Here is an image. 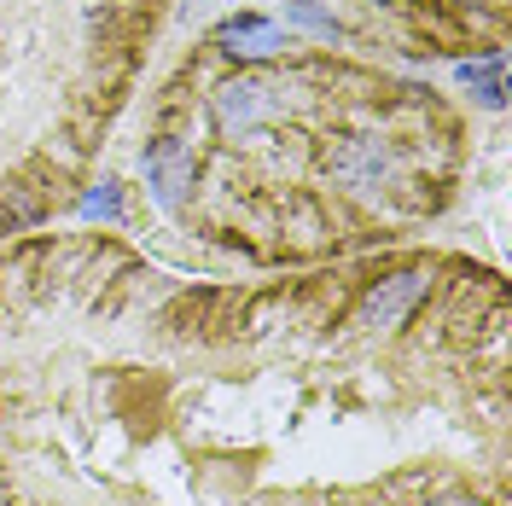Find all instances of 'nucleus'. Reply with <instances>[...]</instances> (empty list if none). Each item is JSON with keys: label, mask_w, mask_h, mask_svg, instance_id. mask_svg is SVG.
Wrapping results in <instances>:
<instances>
[{"label": "nucleus", "mask_w": 512, "mask_h": 506, "mask_svg": "<svg viewBox=\"0 0 512 506\" xmlns=\"http://www.w3.org/2000/svg\"><path fill=\"white\" fill-rule=\"evenodd\" d=\"M286 82L280 76H268V70H256V64H239L233 76H222L216 88H210V128L222 134V140H251L256 128H268L280 111H286Z\"/></svg>", "instance_id": "1"}, {"label": "nucleus", "mask_w": 512, "mask_h": 506, "mask_svg": "<svg viewBox=\"0 0 512 506\" xmlns=\"http://www.w3.org/2000/svg\"><path fill=\"white\" fill-rule=\"evenodd\" d=\"M396 169H402V158L379 134H344L326 146V181L350 198H379L384 187H396Z\"/></svg>", "instance_id": "2"}, {"label": "nucleus", "mask_w": 512, "mask_h": 506, "mask_svg": "<svg viewBox=\"0 0 512 506\" xmlns=\"http://www.w3.org/2000/svg\"><path fill=\"white\" fill-rule=\"evenodd\" d=\"M425 297H431V274H425V268L379 274V280L361 291V303H355V326H361V332H402Z\"/></svg>", "instance_id": "3"}, {"label": "nucleus", "mask_w": 512, "mask_h": 506, "mask_svg": "<svg viewBox=\"0 0 512 506\" xmlns=\"http://www.w3.org/2000/svg\"><path fill=\"white\" fill-rule=\"evenodd\" d=\"M140 169H146V192H152V204H158L163 216H181L187 198H192V181H198V158H192L187 140L158 134V140L140 152Z\"/></svg>", "instance_id": "4"}, {"label": "nucleus", "mask_w": 512, "mask_h": 506, "mask_svg": "<svg viewBox=\"0 0 512 506\" xmlns=\"http://www.w3.org/2000/svg\"><path fill=\"white\" fill-rule=\"evenodd\" d=\"M216 47L233 64H268L286 53V30L274 18H262V12H233V18L216 24Z\"/></svg>", "instance_id": "5"}, {"label": "nucleus", "mask_w": 512, "mask_h": 506, "mask_svg": "<svg viewBox=\"0 0 512 506\" xmlns=\"http://www.w3.org/2000/svg\"><path fill=\"white\" fill-rule=\"evenodd\" d=\"M454 82L478 99L483 111H501V105H507V59H501V53L460 59V64H454Z\"/></svg>", "instance_id": "6"}, {"label": "nucleus", "mask_w": 512, "mask_h": 506, "mask_svg": "<svg viewBox=\"0 0 512 506\" xmlns=\"http://www.w3.org/2000/svg\"><path fill=\"white\" fill-rule=\"evenodd\" d=\"M286 24L320 35V41H338V35H344V18H338L332 6H320V0H286Z\"/></svg>", "instance_id": "7"}, {"label": "nucleus", "mask_w": 512, "mask_h": 506, "mask_svg": "<svg viewBox=\"0 0 512 506\" xmlns=\"http://www.w3.org/2000/svg\"><path fill=\"white\" fill-rule=\"evenodd\" d=\"M76 216L82 222H123V181H99L94 192H82Z\"/></svg>", "instance_id": "8"}, {"label": "nucleus", "mask_w": 512, "mask_h": 506, "mask_svg": "<svg viewBox=\"0 0 512 506\" xmlns=\"http://www.w3.org/2000/svg\"><path fill=\"white\" fill-rule=\"evenodd\" d=\"M419 506H489V501L472 495V489H437V495H425Z\"/></svg>", "instance_id": "9"}, {"label": "nucleus", "mask_w": 512, "mask_h": 506, "mask_svg": "<svg viewBox=\"0 0 512 506\" xmlns=\"http://www.w3.org/2000/svg\"><path fill=\"white\" fill-rule=\"evenodd\" d=\"M175 12H181V24H192V18H204V12H210V0H181Z\"/></svg>", "instance_id": "10"}, {"label": "nucleus", "mask_w": 512, "mask_h": 506, "mask_svg": "<svg viewBox=\"0 0 512 506\" xmlns=\"http://www.w3.org/2000/svg\"><path fill=\"white\" fill-rule=\"evenodd\" d=\"M367 6H390V0H367Z\"/></svg>", "instance_id": "11"}]
</instances>
